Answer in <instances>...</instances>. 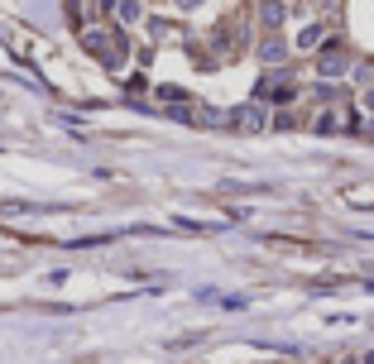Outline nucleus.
<instances>
[{
    "label": "nucleus",
    "instance_id": "obj_5",
    "mask_svg": "<svg viewBox=\"0 0 374 364\" xmlns=\"http://www.w3.org/2000/svg\"><path fill=\"white\" fill-rule=\"evenodd\" d=\"M365 364H374V355H365Z\"/></svg>",
    "mask_w": 374,
    "mask_h": 364
},
{
    "label": "nucleus",
    "instance_id": "obj_1",
    "mask_svg": "<svg viewBox=\"0 0 374 364\" xmlns=\"http://www.w3.org/2000/svg\"><path fill=\"white\" fill-rule=\"evenodd\" d=\"M231 125H240V130H259V125H264V110H259V105H245V110L231 115Z\"/></svg>",
    "mask_w": 374,
    "mask_h": 364
},
{
    "label": "nucleus",
    "instance_id": "obj_3",
    "mask_svg": "<svg viewBox=\"0 0 374 364\" xmlns=\"http://www.w3.org/2000/svg\"><path fill=\"white\" fill-rule=\"evenodd\" d=\"M278 20H283V10H278V5L269 0V5H264V25H278Z\"/></svg>",
    "mask_w": 374,
    "mask_h": 364
},
{
    "label": "nucleus",
    "instance_id": "obj_4",
    "mask_svg": "<svg viewBox=\"0 0 374 364\" xmlns=\"http://www.w3.org/2000/svg\"><path fill=\"white\" fill-rule=\"evenodd\" d=\"M178 5H187V10H192V5H197V0H178Z\"/></svg>",
    "mask_w": 374,
    "mask_h": 364
},
{
    "label": "nucleus",
    "instance_id": "obj_2",
    "mask_svg": "<svg viewBox=\"0 0 374 364\" xmlns=\"http://www.w3.org/2000/svg\"><path fill=\"white\" fill-rule=\"evenodd\" d=\"M120 20H125V25H130V20H139V5H134V0H125V5H120Z\"/></svg>",
    "mask_w": 374,
    "mask_h": 364
}]
</instances>
